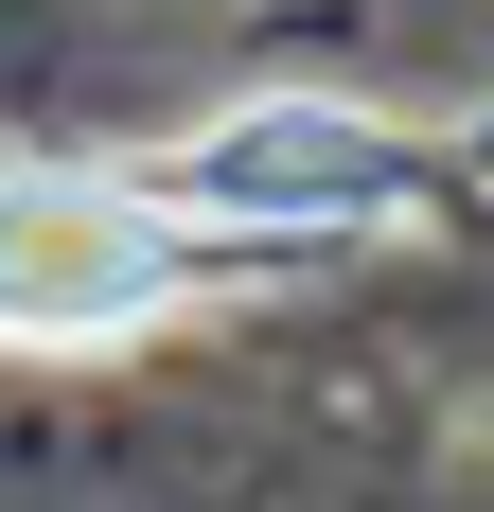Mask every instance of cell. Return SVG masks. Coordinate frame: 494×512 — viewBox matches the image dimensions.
<instances>
[{"label": "cell", "mask_w": 494, "mask_h": 512, "mask_svg": "<svg viewBox=\"0 0 494 512\" xmlns=\"http://www.w3.org/2000/svg\"><path fill=\"white\" fill-rule=\"evenodd\" d=\"M195 265H230V230L177 195V159L159 177H0V318H36V336H124Z\"/></svg>", "instance_id": "1"}]
</instances>
